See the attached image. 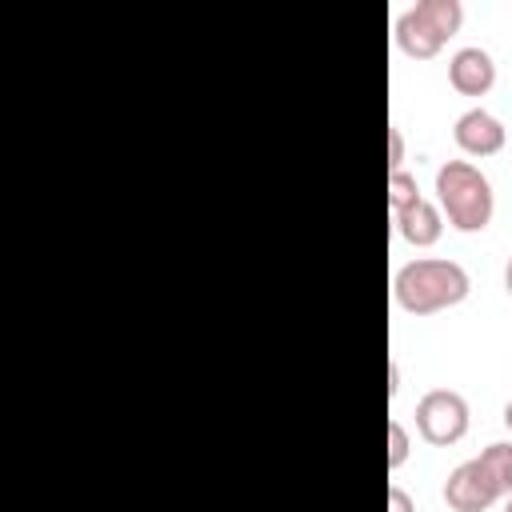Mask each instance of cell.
<instances>
[{
    "label": "cell",
    "mask_w": 512,
    "mask_h": 512,
    "mask_svg": "<svg viewBox=\"0 0 512 512\" xmlns=\"http://www.w3.org/2000/svg\"><path fill=\"white\" fill-rule=\"evenodd\" d=\"M472 292V276L460 260H444V256H420L396 268L392 276V296L404 312L412 316H432L444 312L452 304H460Z\"/></svg>",
    "instance_id": "6da1fadb"
},
{
    "label": "cell",
    "mask_w": 512,
    "mask_h": 512,
    "mask_svg": "<svg viewBox=\"0 0 512 512\" xmlns=\"http://www.w3.org/2000/svg\"><path fill=\"white\" fill-rule=\"evenodd\" d=\"M436 204L456 232H480L496 212V192L472 160H444L436 168Z\"/></svg>",
    "instance_id": "7a4b0ae2"
},
{
    "label": "cell",
    "mask_w": 512,
    "mask_h": 512,
    "mask_svg": "<svg viewBox=\"0 0 512 512\" xmlns=\"http://www.w3.org/2000/svg\"><path fill=\"white\" fill-rule=\"evenodd\" d=\"M460 24H464L460 0H416L396 16L392 36H396V48L404 56L428 60L448 44V36L460 32Z\"/></svg>",
    "instance_id": "3957f363"
},
{
    "label": "cell",
    "mask_w": 512,
    "mask_h": 512,
    "mask_svg": "<svg viewBox=\"0 0 512 512\" xmlns=\"http://www.w3.org/2000/svg\"><path fill=\"white\" fill-rule=\"evenodd\" d=\"M468 420H472L468 400L456 388H428L416 400V432L436 448H448V444L464 440Z\"/></svg>",
    "instance_id": "277c9868"
},
{
    "label": "cell",
    "mask_w": 512,
    "mask_h": 512,
    "mask_svg": "<svg viewBox=\"0 0 512 512\" xmlns=\"http://www.w3.org/2000/svg\"><path fill=\"white\" fill-rule=\"evenodd\" d=\"M500 496H508V492H504L500 480L484 468L480 456L456 464V468L448 472V480H444V504H448L452 512H484V508H492Z\"/></svg>",
    "instance_id": "5b68a950"
},
{
    "label": "cell",
    "mask_w": 512,
    "mask_h": 512,
    "mask_svg": "<svg viewBox=\"0 0 512 512\" xmlns=\"http://www.w3.org/2000/svg\"><path fill=\"white\" fill-rule=\"evenodd\" d=\"M452 140H456L460 152H468V156H496V152L504 148L508 132H504V124H500L496 112H488V108L476 104V108H464V112L456 116Z\"/></svg>",
    "instance_id": "8992f818"
},
{
    "label": "cell",
    "mask_w": 512,
    "mask_h": 512,
    "mask_svg": "<svg viewBox=\"0 0 512 512\" xmlns=\"http://www.w3.org/2000/svg\"><path fill=\"white\" fill-rule=\"evenodd\" d=\"M448 84L460 96H484L496 84V60L480 44H464L448 56Z\"/></svg>",
    "instance_id": "52a82bcc"
},
{
    "label": "cell",
    "mask_w": 512,
    "mask_h": 512,
    "mask_svg": "<svg viewBox=\"0 0 512 512\" xmlns=\"http://www.w3.org/2000/svg\"><path fill=\"white\" fill-rule=\"evenodd\" d=\"M392 224H396V232H400L408 244L428 248V244H436L440 232H444V212H440V204H432L428 196H420V200L408 204L404 212H392Z\"/></svg>",
    "instance_id": "ba28073f"
},
{
    "label": "cell",
    "mask_w": 512,
    "mask_h": 512,
    "mask_svg": "<svg viewBox=\"0 0 512 512\" xmlns=\"http://www.w3.org/2000/svg\"><path fill=\"white\" fill-rule=\"evenodd\" d=\"M480 460H484V468L500 480V488L512 496V440H496V444H488V448L480 452Z\"/></svg>",
    "instance_id": "9c48e42d"
},
{
    "label": "cell",
    "mask_w": 512,
    "mask_h": 512,
    "mask_svg": "<svg viewBox=\"0 0 512 512\" xmlns=\"http://www.w3.org/2000/svg\"><path fill=\"white\" fill-rule=\"evenodd\" d=\"M420 200V184H416V176L412 172H388V208L392 212H404L408 204H416Z\"/></svg>",
    "instance_id": "30bf717a"
},
{
    "label": "cell",
    "mask_w": 512,
    "mask_h": 512,
    "mask_svg": "<svg viewBox=\"0 0 512 512\" xmlns=\"http://www.w3.org/2000/svg\"><path fill=\"white\" fill-rule=\"evenodd\" d=\"M408 452H412L408 428H404V424H400V420L392 416V420H388V468L396 472V468H400V464L408 460Z\"/></svg>",
    "instance_id": "8fae6325"
},
{
    "label": "cell",
    "mask_w": 512,
    "mask_h": 512,
    "mask_svg": "<svg viewBox=\"0 0 512 512\" xmlns=\"http://www.w3.org/2000/svg\"><path fill=\"white\" fill-rule=\"evenodd\" d=\"M404 168V132L392 124L388 128V172H400Z\"/></svg>",
    "instance_id": "7c38bea8"
},
{
    "label": "cell",
    "mask_w": 512,
    "mask_h": 512,
    "mask_svg": "<svg viewBox=\"0 0 512 512\" xmlns=\"http://www.w3.org/2000/svg\"><path fill=\"white\" fill-rule=\"evenodd\" d=\"M388 512H416V500L400 484H388Z\"/></svg>",
    "instance_id": "4fadbf2b"
},
{
    "label": "cell",
    "mask_w": 512,
    "mask_h": 512,
    "mask_svg": "<svg viewBox=\"0 0 512 512\" xmlns=\"http://www.w3.org/2000/svg\"><path fill=\"white\" fill-rule=\"evenodd\" d=\"M504 288H508V296H512V256H508V264H504Z\"/></svg>",
    "instance_id": "5bb4252c"
},
{
    "label": "cell",
    "mask_w": 512,
    "mask_h": 512,
    "mask_svg": "<svg viewBox=\"0 0 512 512\" xmlns=\"http://www.w3.org/2000/svg\"><path fill=\"white\" fill-rule=\"evenodd\" d=\"M504 428H508V432H512V400H508V404H504Z\"/></svg>",
    "instance_id": "9a60e30c"
},
{
    "label": "cell",
    "mask_w": 512,
    "mask_h": 512,
    "mask_svg": "<svg viewBox=\"0 0 512 512\" xmlns=\"http://www.w3.org/2000/svg\"><path fill=\"white\" fill-rule=\"evenodd\" d=\"M500 512H512V496H508V500H504V508H500Z\"/></svg>",
    "instance_id": "2e32d148"
}]
</instances>
